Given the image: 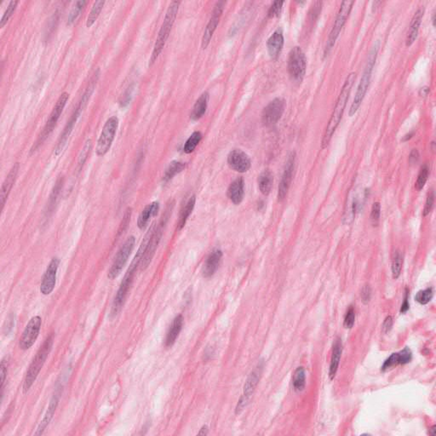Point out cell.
<instances>
[{"instance_id": "cell-3", "label": "cell", "mask_w": 436, "mask_h": 436, "mask_svg": "<svg viewBox=\"0 0 436 436\" xmlns=\"http://www.w3.org/2000/svg\"><path fill=\"white\" fill-rule=\"evenodd\" d=\"M378 50H379V43L378 42L374 45L373 47L371 48V51H370V53H369L368 59H367V63H366V67L364 69L363 74H362L361 81L359 84L353 102L351 104L350 109L348 111L349 117L354 116L356 114V112L358 111V109H360V107H361V103H362V101L366 96V92H367L369 86H370V82H371V73L373 71L376 60L378 57Z\"/></svg>"}, {"instance_id": "cell-23", "label": "cell", "mask_w": 436, "mask_h": 436, "mask_svg": "<svg viewBox=\"0 0 436 436\" xmlns=\"http://www.w3.org/2000/svg\"><path fill=\"white\" fill-rule=\"evenodd\" d=\"M245 195V182L242 177H238L230 185L227 189V197L235 204L242 202Z\"/></svg>"}, {"instance_id": "cell-49", "label": "cell", "mask_w": 436, "mask_h": 436, "mask_svg": "<svg viewBox=\"0 0 436 436\" xmlns=\"http://www.w3.org/2000/svg\"><path fill=\"white\" fill-rule=\"evenodd\" d=\"M361 300L365 304L368 303L371 298V288L370 285H365L361 293Z\"/></svg>"}, {"instance_id": "cell-10", "label": "cell", "mask_w": 436, "mask_h": 436, "mask_svg": "<svg viewBox=\"0 0 436 436\" xmlns=\"http://www.w3.org/2000/svg\"><path fill=\"white\" fill-rule=\"evenodd\" d=\"M287 68L293 81L298 83L303 81L307 68V59L300 47L296 46L290 50L288 56Z\"/></svg>"}, {"instance_id": "cell-9", "label": "cell", "mask_w": 436, "mask_h": 436, "mask_svg": "<svg viewBox=\"0 0 436 436\" xmlns=\"http://www.w3.org/2000/svg\"><path fill=\"white\" fill-rule=\"evenodd\" d=\"M354 4H355L354 1H344V2L342 3L340 10L338 11V15L336 18L335 23L333 25V29L330 31V35L328 37L325 51H324V56H327L333 50V46H334L336 41L339 37V34L343 29V26L345 25L348 15L350 14L352 8H353Z\"/></svg>"}, {"instance_id": "cell-28", "label": "cell", "mask_w": 436, "mask_h": 436, "mask_svg": "<svg viewBox=\"0 0 436 436\" xmlns=\"http://www.w3.org/2000/svg\"><path fill=\"white\" fill-rule=\"evenodd\" d=\"M208 101H209L208 92H204L201 96H199L192 109L191 114H190V119L192 120L196 121L204 116L208 106Z\"/></svg>"}, {"instance_id": "cell-55", "label": "cell", "mask_w": 436, "mask_h": 436, "mask_svg": "<svg viewBox=\"0 0 436 436\" xmlns=\"http://www.w3.org/2000/svg\"><path fill=\"white\" fill-rule=\"evenodd\" d=\"M429 434H431V435H434L435 434V426L432 427L431 429H430Z\"/></svg>"}, {"instance_id": "cell-26", "label": "cell", "mask_w": 436, "mask_h": 436, "mask_svg": "<svg viewBox=\"0 0 436 436\" xmlns=\"http://www.w3.org/2000/svg\"><path fill=\"white\" fill-rule=\"evenodd\" d=\"M182 326H183V317L182 315H177V317H175L174 320H172L169 330L167 331V338H165L167 347H172L176 343V341L179 337L180 333L182 331Z\"/></svg>"}, {"instance_id": "cell-39", "label": "cell", "mask_w": 436, "mask_h": 436, "mask_svg": "<svg viewBox=\"0 0 436 436\" xmlns=\"http://www.w3.org/2000/svg\"><path fill=\"white\" fill-rule=\"evenodd\" d=\"M434 296V292L432 288H427L425 290H420L415 296V300L422 305H425L432 300Z\"/></svg>"}, {"instance_id": "cell-51", "label": "cell", "mask_w": 436, "mask_h": 436, "mask_svg": "<svg viewBox=\"0 0 436 436\" xmlns=\"http://www.w3.org/2000/svg\"><path fill=\"white\" fill-rule=\"evenodd\" d=\"M408 298H409V290L408 289H406V295H405V298H404V302L402 303V305H401V314H405V313L407 312L409 308H410V304H409L408 302Z\"/></svg>"}, {"instance_id": "cell-20", "label": "cell", "mask_w": 436, "mask_h": 436, "mask_svg": "<svg viewBox=\"0 0 436 436\" xmlns=\"http://www.w3.org/2000/svg\"><path fill=\"white\" fill-rule=\"evenodd\" d=\"M284 43H285V38H284L282 29L278 28L277 30H275L267 39V53L271 58L275 60L280 56L284 47Z\"/></svg>"}, {"instance_id": "cell-46", "label": "cell", "mask_w": 436, "mask_h": 436, "mask_svg": "<svg viewBox=\"0 0 436 436\" xmlns=\"http://www.w3.org/2000/svg\"><path fill=\"white\" fill-rule=\"evenodd\" d=\"M399 358H400V365H406V364L410 363L411 359H412V353H411V349L406 347L403 350L399 352Z\"/></svg>"}, {"instance_id": "cell-15", "label": "cell", "mask_w": 436, "mask_h": 436, "mask_svg": "<svg viewBox=\"0 0 436 436\" xmlns=\"http://www.w3.org/2000/svg\"><path fill=\"white\" fill-rule=\"evenodd\" d=\"M296 163V153L293 152L290 153V155L288 157L286 163H285V169L283 172L282 178L280 181V185H279V189H278V199L279 201H282L283 199H285L286 194H287L289 189L290 187V183L293 181V172L295 169Z\"/></svg>"}, {"instance_id": "cell-7", "label": "cell", "mask_w": 436, "mask_h": 436, "mask_svg": "<svg viewBox=\"0 0 436 436\" xmlns=\"http://www.w3.org/2000/svg\"><path fill=\"white\" fill-rule=\"evenodd\" d=\"M68 99H69V94L67 93V92H63L61 96H59L58 100L56 101V105L51 112L48 121L46 122V124L44 127L43 131L38 136V140L36 141L35 143L33 144V148L31 149L32 153L36 151L45 142L46 139L48 138L51 132L53 131L54 128L56 127V124H57V122H58L59 119L63 114V109L65 108Z\"/></svg>"}, {"instance_id": "cell-47", "label": "cell", "mask_w": 436, "mask_h": 436, "mask_svg": "<svg viewBox=\"0 0 436 436\" xmlns=\"http://www.w3.org/2000/svg\"><path fill=\"white\" fill-rule=\"evenodd\" d=\"M434 192L432 191L431 193L428 195L426 203H425V205H424V212H423L424 217H426V216H428V215L432 212V210L434 208Z\"/></svg>"}, {"instance_id": "cell-53", "label": "cell", "mask_w": 436, "mask_h": 436, "mask_svg": "<svg viewBox=\"0 0 436 436\" xmlns=\"http://www.w3.org/2000/svg\"><path fill=\"white\" fill-rule=\"evenodd\" d=\"M429 91H430V88H429V87H427V86H425V87H423V88H421V90H420V93L419 94H420V96H428V95H429Z\"/></svg>"}, {"instance_id": "cell-32", "label": "cell", "mask_w": 436, "mask_h": 436, "mask_svg": "<svg viewBox=\"0 0 436 436\" xmlns=\"http://www.w3.org/2000/svg\"><path fill=\"white\" fill-rule=\"evenodd\" d=\"M293 385L296 392H301L305 388L306 372L303 366L298 367L293 374Z\"/></svg>"}, {"instance_id": "cell-37", "label": "cell", "mask_w": 436, "mask_h": 436, "mask_svg": "<svg viewBox=\"0 0 436 436\" xmlns=\"http://www.w3.org/2000/svg\"><path fill=\"white\" fill-rule=\"evenodd\" d=\"M87 2L85 0H79L75 3V5L73 6V9L71 10L69 15L68 17V25H72L76 19L78 18V15L80 14L81 11L83 10L84 7L86 6Z\"/></svg>"}, {"instance_id": "cell-30", "label": "cell", "mask_w": 436, "mask_h": 436, "mask_svg": "<svg viewBox=\"0 0 436 436\" xmlns=\"http://www.w3.org/2000/svg\"><path fill=\"white\" fill-rule=\"evenodd\" d=\"M257 182H258V187H259L261 193L265 196H267L272 190L273 183H274V177H273L272 172L268 170L262 172L259 175Z\"/></svg>"}, {"instance_id": "cell-4", "label": "cell", "mask_w": 436, "mask_h": 436, "mask_svg": "<svg viewBox=\"0 0 436 436\" xmlns=\"http://www.w3.org/2000/svg\"><path fill=\"white\" fill-rule=\"evenodd\" d=\"M179 1H173L171 3L164 16V22L162 23L161 28L159 29V34L157 37L156 42L154 44V50L152 52L151 57L149 60V66H152L156 61L159 55L164 49L167 39L169 38L170 33L172 27L174 25L175 20L177 18V13L179 10Z\"/></svg>"}, {"instance_id": "cell-54", "label": "cell", "mask_w": 436, "mask_h": 436, "mask_svg": "<svg viewBox=\"0 0 436 436\" xmlns=\"http://www.w3.org/2000/svg\"><path fill=\"white\" fill-rule=\"evenodd\" d=\"M208 434V429H207L206 426L203 427L201 429H200V431H199V434Z\"/></svg>"}, {"instance_id": "cell-6", "label": "cell", "mask_w": 436, "mask_h": 436, "mask_svg": "<svg viewBox=\"0 0 436 436\" xmlns=\"http://www.w3.org/2000/svg\"><path fill=\"white\" fill-rule=\"evenodd\" d=\"M165 217H163L161 222L159 223V226L157 227L155 224H153L151 230H149L148 235H146V245L144 248L143 254L141 257V263L140 267L141 270L146 269L147 267H149L150 262H152V259L154 257L155 252H156L157 247L159 245L160 240H161L162 235L164 232V226L165 224Z\"/></svg>"}, {"instance_id": "cell-42", "label": "cell", "mask_w": 436, "mask_h": 436, "mask_svg": "<svg viewBox=\"0 0 436 436\" xmlns=\"http://www.w3.org/2000/svg\"><path fill=\"white\" fill-rule=\"evenodd\" d=\"M398 365H400L399 353H393L384 361V363L381 367V370H382V371H388V370H390V369L393 368L395 366H398Z\"/></svg>"}, {"instance_id": "cell-2", "label": "cell", "mask_w": 436, "mask_h": 436, "mask_svg": "<svg viewBox=\"0 0 436 436\" xmlns=\"http://www.w3.org/2000/svg\"><path fill=\"white\" fill-rule=\"evenodd\" d=\"M144 248H145V244L142 242L141 247L139 248L137 254L136 255V257L134 258L133 262L131 263V267H129V269L127 270V272H126V275H124V279L122 280L119 290L117 292V294L115 295L114 302H113V304H112L111 315L113 317L116 316L120 312L122 308H123V306H124L126 298H127V295H128L129 290L131 289V285L133 283L134 276H135V274H136V269H137V267L140 266V263H141V257H142V253L144 252Z\"/></svg>"}, {"instance_id": "cell-50", "label": "cell", "mask_w": 436, "mask_h": 436, "mask_svg": "<svg viewBox=\"0 0 436 436\" xmlns=\"http://www.w3.org/2000/svg\"><path fill=\"white\" fill-rule=\"evenodd\" d=\"M393 318H392V316H387V317H386L385 320H384V321H383V333H385V334H387V333H389V331H390L391 330V329H392V327H393Z\"/></svg>"}, {"instance_id": "cell-22", "label": "cell", "mask_w": 436, "mask_h": 436, "mask_svg": "<svg viewBox=\"0 0 436 436\" xmlns=\"http://www.w3.org/2000/svg\"><path fill=\"white\" fill-rule=\"evenodd\" d=\"M19 169H20V164H19V163H15L13 165L11 170H10L5 181L3 182L2 188H1V194H0L1 209L2 210L4 209L5 202L7 200L8 196H9V194H10V191L12 189L13 185L15 183L16 178H17Z\"/></svg>"}, {"instance_id": "cell-5", "label": "cell", "mask_w": 436, "mask_h": 436, "mask_svg": "<svg viewBox=\"0 0 436 436\" xmlns=\"http://www.w3.org/2000/svg\"><path fill=\"white\" fill-rule=\"evenodd\" d=\"M54 343V335L49 336L44 342L43 345L41 346L36 354L35 357L33 358L32 363L28 367V371L26 374L24 383H23V392L28 393L31 387L33 386L36 379L38 378V374L40 372L41 369L46 363V360L48 358L49 355L51 353Z\"/></svg>"}, {"instance_id": "cell-14", "label": "cell", "mask_w": 436, "mask_h": 436, "mask_svg": "<svg viewBox=\"0 0 436 436\" xmlns=\"http://www.w3.org/2000/svg\"><path fill=\"white\" fill-rule=\"evenodd\" d=\"M41 325L42 319L39 316H34L29 320L20 338L19 346L20 349L28 350L35 343L40 333Z\"/></svg>"}, {"instance_id": "cell-34", "label": "cell", "mask_w": 436, "mask_h": 436, "mask_svg": "<svg viewBox=\"0 0 436 436\" xmlns=\"http://www.w3.org/2000/svg\"><path fill=\"white\" fill-rule=\"evenodd\" d=\"M104 5H105V1H102V0H99V1H96L94 3L93 6L91 8V12L89 14L87 20H86V27L87 28H91L94 25V23H96L97 18L101 14V10L103 9Z\"/></svg>"}, {"instance_id": "cell-13", "label": "cell", "mask_w": 436, "mask_h": 436, "mask_svg": "<svg viewBox=\"0 0 436 436\" xmlns=\"http://www.w3.org/2000/svg\"><path fill=\"white\" fill-rule=\"evenodd\" d=\"M285 109V101L277 97L265 107L262 114V123L266 126H275L281 119Z\"/></svg>"}, {"instance_id": "cell-44", "label": "cell", "mask_w": 436, "mask_h": 436, "mask_svg": "<svg viewBox=\"0 0 436 436\" xmlns=\"http://www.w3.org/2000/svg\"><path fill=\"white\" fill-rule=\"evenodd\" d=\"M284 1H275L269 8V10L267 12V16L269 18L277 17L280 15L281 10H282L283 5Z\"/></svg>"}, {"instance_id": "cell-24", "label": "cell", "mask_w": 436, "mask_h": 436, "mask_svg": "<svg viewBox=\"0 0 436 436\" xmlns=\"http://www.w3.org/2000/svg\"><path fill=\"white\" fill-rule=\"evenodd\" d=\"M343 353V343L340 338H336L333 343V354L330 358V368H329V378L333 380L338 372V366L340 363L341 356Z\"/></svg>"}, {"instance_id": "cell-45", "label": "cell", "mask_w": 436, "mask_h": 436, "mask_svg": "<svg viewBox=\"0 0 436 436\" xmlns=\"http://www.w3.org/2000/svg\"><path fill=\"white\" fill-rule=\"evenodd\" d=\"M380 204H379L378 202H375V203H374L373 204V205H372V208H371V224L373 225L374 227H375V226H378V223H379V220H380Z\"/></svg>"}, {"instance_id": "cell-29", "label": "cell", "mask_w": 436, "mask_h": 436, "mask_svg": "<svg viewBox=\"0 0 436 436\" xmlns=\"http://www.w3.org/2000/svg\"><path fill=\"white\" fill-rule=\"evenodd\" d=\"M159 210V202H153L151 204H148L142 210V212L139 216L138 221H137V226H138L139 229L143 230L144 227H146L147 224H148V222H149L150 218L157 216Z\"/></svg>"}, {"instance_id": "cell-56", "label": "cell", "mask_w": 436, "mask_h": 436, "mask_svg": "<svg viewBox=\"0 0 436 436\" xmlns=\"http://www.w3.org/2000/svg\"><path fill=\"white\" fill-rule=\"evenodd\" d=\"M435 13H434V15H433V18H432V22H433V25L435 26Z\"/></svg>"}, {"instance_id": "cell-12", "label": "cell", "mask_w": 436, "mask_h": 436, "mask_svg": "<svg viewBox=\"0 0 436 436\" xmlns=\"http://www.w3.org/2000/svg\"><path fill=\"white\" fill-rule=\"evenodd\" d=\"M135 243H136L135 237L130 236L124 243V245H122L119 250L108 274L109 279L114 280L120 275V273L126 266V262L128 261L129 257L131 256V252L135 247Z\"/></svg>"}, {"instance_id": "cell-48", "label": "cell", "mask_w": 436, "mask_h": 436, "mask_svg": "<svg viewBox=\"0 0 436 436\" xmlns=\"http://www.w3.org/2000/svg\"><path fill=\"white\" fill-rule=\"evenodd\" d=\"M1 390L4 392V388H5V381L7 378L8 372V361L6 359H3L1 361Z\"/></svg>"}, {"instance_id": "cell-8", "label": "cell", "mask_w": 436, "mask_h": 436, "mask_svg": "<svg viewBox=\"0 0 436 436\" xmlns=\"http://www.w3.org/2000/svg\"><path fill=\"white\" fill-rule=\"evenodd\" d=\"M263 368H264V361H260L248 376L244 386V389H243L242 396L240 397V401H238L237 406L235 408V413H241L248 406L256 390L257 384L259 383L260 378L262 377Z\"/></svg>"}, {"instance_id": "cell-31", "label": "cell", "mask_w": 436, "mask_h": 436, "mask_svg": "<svg viewBox=\"0 0 436 436\" xmlns=\"http://www.w3.org/2000/svg\"><path fill=\"white\" fill-rule=\"evenodd\" d=\"M195 202H196V198L194 195H193L189 198V200L185 203L184 205L182 207L181 212H180L179 220L177 222L178 230H181L182 227H184L188 219H189V216L192 214V212L194 210Z\"/></svg>"}, {"instance_id": "cell-25", "label": "cell", "mask_w": 436, "mask_h": 436, "mask_svg": "<svg viewBox=\"0 0 436 436\" xmlns=\"http://www.w3.org/2000/svg\"><path fill=\"white\" fill-rule=\"evenodd\" d=\"M424 14V10L423 9H419L411 19L410 29H409L408 33H407V37H406V45L407 47L411 46L416 41L417 38L419 36V28L421 26Z\"/></svg>"}, {"instance_id": "cell-1", "label": "cell", "mask_w": 436, "mask_h": 436, "mask_svg": "<svg viewBox=\"0 0 436 436\" xmlns=\"http://www.w3.org/2000/svg\"><path fill=\"white\" fill-rule=\"evenodd\" d=\"M356 77H357L356 73H349L348 77L346 78L345 81H344L343 88H342V91H341L339 96H338V101L336 103L333 114L330 116L329 123H328L326 129H325V134L323 136L322 141H321L322 149L327 148L328 145L330 143V140L333 138V134L335 133L336 130L340 123L343 113L345 110L346 105H347L348 98L350 96L354 84L356 82Z\"/></svg>"}, {"instance_id": "cell-43", "label": "cell", "mask_w": 436, "mask_h": 436, "mask_svg": "<svg viewBox=\"0 0 436 436\" xmlns=\"http://www.w3.org/2000/svg\"><path fill=\"white\" fill-rule=\"evenodd\" d=\"M355 322H356V311H355L353 306H349V308L346 313L345 317H344L343 325L347 329H351L355 325Z\"/></svg>"}, {"instance_id": "cell-27", "label": "cell", "mask_w": 436, "mask_h": 436, "mask_svg": "<svg viewBox=\"0 0 436 436\" xmlns=\"http://www.w3.org/2000/svg\"><path fill=\"white\" fill-rule=\"evenodd\" d=\"M59 396H59L58 393H56V395H54L53 397L51 399L50 405H49L48 410L46 411V415L44 417L43 420L41 421L40 424L38 425L35 435H40V434H43L45 429H46V427L48 426L50 422L51 421L54 414L56 412L57 406H58Z\"/></svg>"}, {"instance_id": "cell-18", "label": "cell", "mask_w": 436, "mask_h": 436, "mask_svg": "<svg viewBox=\"0 0 436 436\" xmlns=\"http://www.w3.org/2000/svg\"><path fill=\"white\" fill-rule=\"evenodd\" d=\"M227 164L235 172L245 173L251 168L252 161L245 152L240 149H235L230 152L227 156Z\"/></svg>"}, {"instance_id": "cell-16", "label": "cell", "mask_w": 436, "mask_h": 436, "mask_svg": "<svg viewBox=\"0 0 436 436\" xmlns=\"http://www.w3.org/2000/svg\"><path fill=\"white\" fill-rule=\"evenodd\" d=\"M225 4L226 3L224 1H220L215 5L214 10L212 11V17L207 24L206 28H205V30L204 32V35L202 38L201 46L204 50L209 46L211 40H212V36L214 34L215 31L219 24L220 19L222 16L223 10H224Z\"/></svg>"}, {"instance_id": "cell-21", "label": "cell", "mask_w": 436, "mask_h": 436, "mask_svg": "<svg viewBox=\"0 0 436 436\" xmlns=\"http://www.w3.org/2000/svg\"><path fill=\"white\" fill-rule=\"evenodd\" d=\"M222 258V252L221 250L215 249L210 253L209 256L206 257V260L203 266V269H202V274L204 278L208 279V278L212 277L216 274L219 267Z\"/></svg>"}, {"instance_id": "cell-19", "label": "cell", "mask_w": 436, "mask_h": 436, "mask_svg": "<svg viewBox=\"0 0 436 436\" xmlns=\"http://www.w3.org/2000/svg\"><path fill=\"white\" fill-rule=\"evenodd\" d=\"M83 108L79 104L74 109L73 114L71 115L70 119L68 120V123L66 124L65 128L63 130V133L61 134V136L59 138L58 142H57L56 149H55L56 155L61 154L63 149L65 148L67 141H68V138H69V136H70L71 133H72V131H73V128H74V126H75L76 122H77L78 118L80 116L81 113L83 112Z\"/></svg>"}, {"instance_id": "cell-40", "label": "cell", "mask_w": 436, "mask_h": 436, "mask_svg": "<svg viewBox=\"0 0 436 436\" xmlns=\"http://www.w3.org/2000/svg\"><path fill=\"white\" fill-rule=\"evenodd\" d=\"M18 1H10V4L8 5L7 9L5 10L4 15H3L1 20H0V28H3L7 24L8 20H10V18L12 16L13 14L15 12V9L17 7Z\"/></svg>"}, {"instance_id": "cell-33", "label": "cell", "mask_w": 436, "mask_h": 436, "mask_svg": "<svg viewBox=\"0 0 436 436\" xmlns=\"http://www.w3.org/2000/svg\"><path fill=\"white\" fill-rule=\"evenodd\" d=\"M186 164L182 162L174 161L171 162L169 167H167V171L164 172V177H163V181L164 182H168L173 178L176 175L179 174L180 172H182L185 169Z\"/></svg>"}, {"instance_id": "cell-38", "label": "cell", "mask_w": 436, "mask_h": 436, "mask_svg": "<svg viewBox=\"0 0 436 436\" xmlns=\"http://www.w3.org/2000/svg\"><path fill=\"white\" fill-rule=\"evenodd\" d=\"M429 176V165L427 164H424V165L421 167V169H420L419 176H418V179H417L416 184H415V187H416V189H418L419 191H420V190L424 189V186H425V183H426L427 181H428Z\"/></svg>"}, {"instance_id": "cell-35", "label": "cell", "mask_w": 436, "mask_h": 436, "mask_svg": "<svg viewBox=\"0 0 436 436\" xmlns=\"http://www.w3.org/2000/svg\"><path fill=\"white\" fill-rule=\"evenodd\" d=\"M202 134L199 131H194V133L192 134L191 136H189L186 143L184 145V150L186 154H191L194 151V149H196V147L199 145V142L201 141Z\"/></svg>"}, {"instance_id": "cell-11", "label": "cell", "mask_w": 436, "mask_h": 436, "mask_svg": "<svg viewBox=\"0 0 436 436\" xmlns=\"http://www.w3.org/2000/svg\"><path fill=\"white\" fill-rule=\"evenodd\" d=\"M119 123L118 117L112 116L104 124L96 146V154L98 156H104L111 149L112 144L116 136Z\"/></svg>"}, {"instance_id": "cell-17", "label": "cell", "mask_w": 436, "mask_h": 436, "mask_svg": "<svg viewBox=\"0 0 436 436\" xmlns=\"http://www.w3.org/2000/svg\"><path fill=\"white\" fill-rule=\"evenodd\" d=\"M59 264H60V259L58 257H54L49 263L41 281L40 293L43 295H50L55 289Z\"/></svg>"}, {"instance_id": "cell-52", "label": "cell", "mask_w": 436, "mask_h": 436, "mask_svg": "<svg viewBox=\"0 0 436 436\" xmlns=\"http://www.w3.org/2000/svg\"><path fill=\"white\" fill-rule=\"evenodd\" d=\"M419 160V154L417 149H412L409 156V161L411 164H416Z\"/></svg>"}, {"instance_id": "cell-41", "label": "cell", "mask_w": 436, "mask_h": 436, "mask_svg": "<svg viewBox=\"0 0 436 436\" xmlns=\"http://www.w3.org/2000/svg\"><path fill=\"white\" fill-rule=\"evenodd\" d=\"M91 148H92V141L91 139H88L86 141V143L84 145L83 149L81 150L80 154L78 155V165L79 168H82L84 164L86 163L88 158L89 154L91 152Z\"/></svg>"}, {"instance_id": "cell-36", "label": "cell", "mask_w": 436, "mask_h": 436, "mask_svg": "<svg viewBox=\"0 0 436 436\" xmlns=\"http://www.w3.org/2000/svg\"><path fill=\"white\" fill-rule=\"evenodd\" d=\"M403 264V257L401 252H396L393 255V261H392V274L393 279H398L401 274Z\"/></svg>"}]
</instances>
